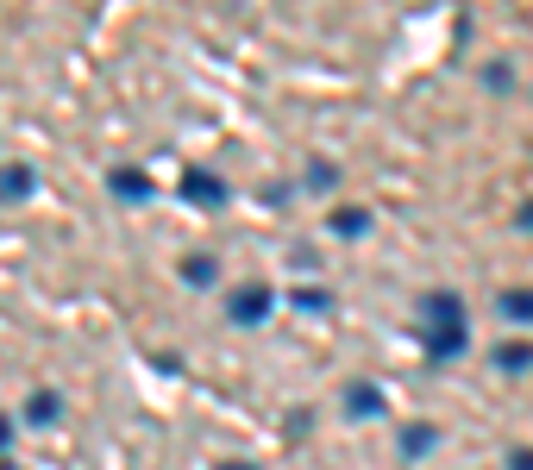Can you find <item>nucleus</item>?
Returning a JSON list of instances; mask_svg holds the SVG:
<instances>
[{
  "label": "nucleus",
  "mask_w": 533,
  "mask_h": 470,
  "mask_svg": "<svg viewBox=\"0 0 533 470\" xmlns=\"http://www.w3.org/2000/svg\"><path fill=\"white\" fill-rule=\"evenodd\" d=\"M502 364H508V370H527V364H533V345H508Z\"/></svg>",
  "instance_id": "4"
},
{
  "label": "nucleus",
  "mask_w": 533,
  "mask_h": 470,
  "mask_svg": "<svg viewBox=\"0 0 533 470\" xmlns=\"http://www.w3.org/2000/svg\"><path fill=\"white\" fill-rule=\"evenodd\" d=\"M113 188H120L126 201H151V182H145V176H132V170H120V176H113Z\"/></svg>",
  "instance_id": "1"
},
{
  "label": "nucleus",
  "mask_w": 533,
  "mask_h": 470,
  "mask_svg": "<svg viewBox=\"0 0 533 470\" xmlns=\"http://www.w3.org/2000/svg\"><path fill=\"white\" fill-rule=\"evenodd\" d=\"M502 314H508V320H533V295H508Z\"/></svg>",
  "instance_id": "3"
},
{
  "label": "nucleus",
  "mask_w": 533,
  "mask_h": 470,
  "mask_svg": "<svg viewBox=\"0 0 533 470\" xmlns=\"http://www.w3.org/2000/svg\"><path fill=\"white\" fill-rule=\"evenodd\" d=\"M189 195H207V201H214V195H220V182H214V176H189Z\"/></svg>",
  "instance_id": "5"
},
{
  "label": "nucleus",
  "mask_w": 533,
  "mask_h": 470,
  "mask_svg": "<svg viewBox=\"0 0 533 470\" xmlns=\"http://www.w3.org/2000/svg\"><path fill=\"white\" fill-rule=\"evenodd\" d=\"M264 301H270L264 289H258V295H239V301H233V320H264Z\"/></svg>",
  "instance_id": "2"
}]
</instances>
